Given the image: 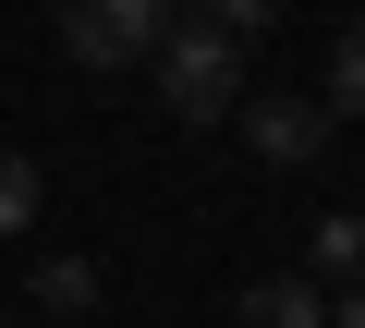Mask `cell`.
Here are the masks:
<instances>
[{
    "mask_svg": "<svg viewBox=\"0 0 365 328\" xmlns=\"http://www.w3.org/2000/svg\"><path fill=\"white\" fill-rule=\"evenodd\" d=\"M232 316H244V328H329V292H317V280H244Z\"/></svg>",
    "mask_w": 365,
    "mask_h": 328,
    "instance_id": "obj_4",
    "label": "cell"
},
{
    "mask_svg": "<svg viewBox=\"0 0 365 328\" xmlns=\"http://www.w3.org/2000/svg\"><path fill=\"white\" fill-rule=\"evenodd\" d=\"M25 304H37V328L86 316V304H98V268H86V255H37V268H25Z\"/></svg>",
    "mask_w": 365,
    "mask_h": 328,
    "instance_id": "obj_5",
    "label": "cell"
},
{
    "mask_svg": "<svg viewBox=\"0 0 365 328\" xmlns=\"http://www.w3.org/2000/svg\"><path fill=\"white\" fill-rule=\"evenodd\" d=\"M232 122H244V146L268 158V171H317V158H329V110H317V97H292V85H268V97L244 85V97H232Z\"/></svg>",
    "mask_w": 365,
    "mask_h": 328,
    "instance_id": "obj_3",
    "label": "cell"
},
{
    "mask_svg": "<svg viewBox=\"0 0 365 328\" xmlns=\"http://www.w3.org/2000/svg\"><path fill=\"white\" fill-rule=\"evenodd\" d=\"M317 110H329V122H365V13L329 37V85H317Z\"/></svg>",
    "mask_w": 365,
    "mask_h": 328,
    "instance_id": "obj_6",
    "label": "cell"
},
{
    "mask_svg": "<svg viewBox=\"0 0 365 328\" xmlns=\"http://www.w3.org/2000/svg\"><path fill=\"white\" fill-rule=\"evenodd\" d=\"M158 37H170V0H61V49L86 73H146Z\"/></svg>",
    "mask_w": 365,
    "mask_h": 328,
    "instance_id": "obj_2",
    "label": "cell"
},
{
    "mask_svg": "<svg viewBox=\"0 0 365 328\" xmlns=\"http://www.w3.org/2000/svg\"><path fill=\"white\" fill-rule=\"evenodd\" d=\"M341 280H365V207L317 219V292H341Z\"/></svg>",
    "mask_w": 365,
    "mask_h": 328,
    "instance_id": "obj_7",
    "label": "cell"
},
{
    "mask_svg": "<svg viewBox=\"0 0 365 328\" xmlns=\"http://www.w3.org/2000/svg\"><path fill=\"white\" fill-rule=\"evenodd\" d=\"M146 73H158V110H170V122H232V97H244V37H220L207 13H170V37L146 49Z\"/></svg>",
    "mask_w": 365,
    "mask_h": 328,
    "instance_id": "obj_1",
    "label": "cell"
},
{
    "mask_svg": "<svg viewBox=\"0 0 365 328\" xmlns=\"http://www.w3.org/2000/svg\"><path fill=\"white\" fill-rule=\"evenodd\" d=\"M207 25H220V37H268V25H280V0H207Z\"/></svg>",
    "mask_w": 365,
    "mask_h": 328,
    "instance_id": "obj_9",
    "label": "cell"
},
{
    "mask_svg": "<svg viewBox=\"0 0 365 328\" xmlns=\"http://www.w3.org/2000/svg\"><path fill=\"white\" fill-rule=\"evenodd\" d=\"M37 207H49L37 158H25V146H0V231H37Z\"/></svg>",
    "mask_w": 365,
    "mask_h": 328,
    "instance_id": "obj_8",
    "label": "cell"
},
{
    "mask_svg": "<svg viewBox=\"0 0 365 328\" xmlns=\"http://www.w3.org/2000/svg\"><path fill=\"white\" fill-rule=\"evenodd\" d=\"M329 328H365V280H341V292H329Z\"/></svg>",
    "mask_w": 365,
    "mask_h": 328,
    "instance_id": "obj_10",
    "label": "cell"
}]
</instances>
